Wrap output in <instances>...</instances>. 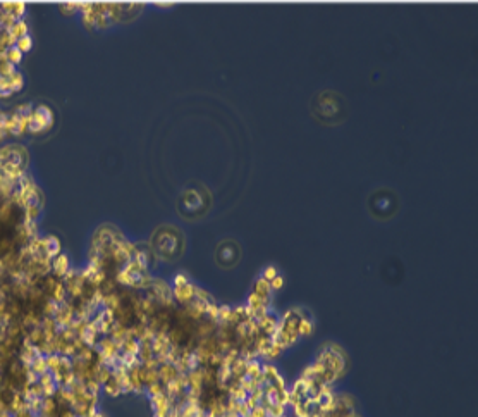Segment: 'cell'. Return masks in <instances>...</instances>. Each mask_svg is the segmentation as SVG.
I'll return each instance as SVG.
<instances>
[{"mask_svg": "<svg viewBox=\"0 0 478 417\" xmlns=\"http://www.w3.org/2000/svg\"><path fill=\"white\" fill-rule=\"evenodd\" d=\"M277 274H279V273H277V269H275V266H268V267H265V269H263V273H261V276H263L267 281H272L275 276H277Z\"/></svg>", "mask_w": 478, "mask_h": 417, "instance_id": "cell-23", "label": "cell"}, {"mask_svg": "<svg viewBox=\"0 0 478 417\" xmlns=\"http://www.w3.org/2000/svg\"><path fill=\"white\" fill-rule=\"evenodd\" d=\"M102 388H104V392L107 393L109 396H119V395H122L121 385H119V381L114 378V376H110V378H109L107 381L102 385Z\"/></svg>", "mask_w": 478, "mask_h": 417, "instance_id": "cell-10", "label": "cell"}, {"mask_svg": "<svg viewBox=\"0 0 478 417\" xmlns=\"http://www.w3.org/2000/svg\"><path fill=\"white\" fill-rule=\"evenodd\" d=\"M303 314H304L303 309H291V310H285L282 319H279V327L274 336V342L282 350H287L289 347L296 345V342L300 340L298 324H300V319L303 317Z\"/></svg>", "mask_w": 478, "mask_h": 417, "instance_id": "cell-1", "label": "cell"}, {"mask_svg": "<svg viewBox=\"0 0 478 417\" xmlns=\"http://www.w3.org/2000/svg\"><path fill=\"white\" fill-rule=\"evenodd\" d=\"M282 417H289V416H287V414H285V416H282Z\"/></svg>", "mask_w": 478, "mask_h": 417, "instance_id": "cell-28", "label": "cell"}, {"mask_svg": "<svg viewBox=\"0 0 478 417\" xmlns=\"http://www.w3.org/2000/svg\"><path fill=\"white\" fill-rule=\"evenodd\" d=\"M61 250H62V245L57 236H45V254L48 259L50 260L55 259L59 254H62Z\"/></svg>", "mask_w": 478, "mask_h": 417, "instance_id": "cell-8", "label": "cell"}, {"mask_svg": "<svg viewBox=\"0 0 478 417\" xmlns=\"http://www.w3.org/2000/svg\"><path fill=\"white\" fill-rule=\"evenodd\" d=\"M282 286H284V278H282L281 274H277V276L270 281V288H272V291H277V290H281Z\"/></svg>", "mask_w": 478, "mask_h": 417, "instance_id": "cell-24", "label": "cell"}, {"mask_svg": "<svg viewBox=\"0 0 478 417\" xmlns=\"http://www.w3.org/2000/svg\"><path fill=\"white\" fill-rule=\"evenodd\" d=\"M16 47H18L22 54H26V52H29L33 48V38L29 35L21 36V38L16 40Z\"/></svg>", "mask_w": 478, "mask_h": 417, "instance_id": "cell-18", "label": "cell"}, {"mask_svg": "<svg viewBox=\"0 0 478 417\" xmlns=\"http://www.w3.org/2000/svg\"><path fill=\"white\" fill-rule=\"evenodd\" d=\"M2 11L11 14L14 19H22L24 16V11H26V5L22 2H4V4H0Z\"/></svg>", "mask_w": 478, "mask_h": 417, "instance_id": "cell-9", "label": "cell"}, {"mask_svg": "<svg viewBox=\"0 0 478 417\" xmlns=\"http://www.w3.org/2000/svg\"><path fill=\"white\" fill-rule=\"evenodd\" d=\"M195 290H196V284H193L191 281L184 286H172V299L175 303H181L184 307L195 300Z\"/></svg>", "mask_w": 478, "mask_h": 417, "instance_id": "cell-3", "label": "cell"}, {"mask_svg": "<svg viewBox=\"0 0 478 417\" xmlns=\"http://www.w3.org/2000/svg\"><path fill=\"white\" fill-rule=\"evenodd\" d=\"M9 85H11V92L16 93V92H21L22 87H24V78L19 71H16L14 74L9 78Z\"/></svg>", "mask_w": 478, "mask_h": 417, "instance_id": "cell-16", "label": "cell"}, {"mask_svg": "<svg viewBox=\"0 0 478 417\" xmlns=\"http://www.w3.org/2000/svg\"><path fill=\"white\" fill-rule=\"evenodd\" d=\"M29 369L35 371L38 376H43L45 372H48V366H46V359L45 355H40L38 359H35V362L29 366Z\"/></svg>", "mask_w": 478, "mask_h": 417, "instance_id": "cell-17", "label": "cell"}, {"mask_svg": "<svg viewBox=\"0 0 478 417\" xmlns=\"http://www.w3.org/2000/svg\"><path fill=\"white\" fill-rule=\"evenodd\" d=\"M95 417H107V416H105V414H100V412H97V416H95Z\"/></svg>", "mask_w": 478, "mask_h": 417, "instance_id": "cell-26", "label": "cell"}, {"mask_svg": "<svg viewBox=\"0 0 478 417\" xmlns=\"http://www.w3.org/2000/svg\"><path fill=\"white\" fill-rule=\"evenodd\" d=\"M189 283V278L188 274L184 273H177L174 276V281H172V286H184V284Z\"/></svg>", "mask_w": 478, "mask_h": 417, "instance_id": "cell-21", "label": "cell"}, {"mask_svg": "<svg viewBox=\"0 0 478 417\" xmlns=\"http://www.w3.org/2000/svg\"><path fill=\"white\" fill-rule=\"evenodd\" d=\"M4 57L7 59V61L11 62L12 66H18L19 62L22 61V52L19 50V48L14 45V47H9L7 50H5V55H4Z\"/></svg>", "mask_w": 478, "mask_h": 417, "instance_id": "cell-15", "label": "cell"}, {"mask_svg": "<svg viewBox=\"0 0 478 417\" xmlns=\"http://www.w3.org/2000/svg\"><path fill=\"white\" fill-rule=\"evenodd\" d=\"M2 14H4V11H2V7H0V18H2Z\"/></svg>", "mask_w": 478, "mask_h": 417, "instance_id": "cell-27", "label": "cell"}, {"mask_svg": "<svg viewBox=\"0 0 478 417\" xmlns=\"http://www.w3.org/2000/svg\"><path fill=\"white\" fill-rule=\"evenodd\" d=\"M261 374V362H258V359L248 360L246 362V378L257 379Z\"/></svg>", "mask_w": 478, "mask_h": 417, "instance_id": "cell-12", "label": "cell"}, {"mask_svg": "<svg viewBox=\"0 0 478 417\" xmlns=\"http://www.w3.org/2000/svg\"><path fill=\"white\" fill-rule=\"evenodd\" d=\"M250 417H268L267 409H265L263 405H260V403H258V405L255 407V409H251Z\"/></svg>", "mask_w": 478, "mask_h": 417, "instance_id": "cell-22", "label": "cell"}, {"mask_svg": "<svg viewBox=\"0 0 478 417\" xmlns=\"http://www.w3.org/2000/svg\"><path fill=\"white\" fill-rule=\"evenodd\" d=\"M145 390H147V395L152 398V396H157V395H162V393H164V385H162L160 381H157V383H152V385L145 386Z\"/></svg>", "mask_w": 478, "mask_h": 417, "instance_id": "cell-20", "label": "cell"}, {"mask_svg": "<svg viewBox=\"0 0 478 417\" xmlns=\"http://www.w3.org/2000/svg\"><path fill=\"white\" fill-rule=\"evenodd\" d=\"M69 257L65 254H59L55 259H52V273L55 274L57 279H64V276L69 273Z\"/></svg>", "mask_w": 478, "mask_h": 417, "instance_id": "cell-5", "label": "cell"}, {"mask_svg": "<svg viewBox=\"0 0 478 417\" xmlns=\"http://www.w3.org/2000/svg\"><path fill=\"white\" fill-rule=\"evenodd\" d=\"M253 293H257L263 302L272 303V293H274V291H272V288H270V281H267L263 276L257 278V281H255V284H253Z\"/></svg>", "mask_w": 478, "mask_h": 417, "instance_id": "cell-7", "label": "cell"}, {"mask_svg": "<svg viewBox=\"0 0 478 417\" xmlns=\"http://www.w3.org/2000/svg\"><path fill=\"white\" fill-rule=\"evenodd\" d=\"M9 33H11L16 40L21 38V36H26V35H28V23H26L24 19H18Z\"/></svg>", "mask_w": 478, "mask_h": 417, "instance_id": "cell-13", "label": "cell"}, {"mask_svg": "<svg viewBox=\"0 0 478 417\" xmlns=\"http://www.w3.org/2000/svg\"><path fill=\"white\" fill-rule=\"evenodd\" d=\"M298 333H300V336H310L313 333V321H311V317H306L303 314V317L300 319V324H298Z\"/></svg>", "mask_w": 478, "mask_h": 417, "instance_id": "cell-11", "label": "cell"}, {"mask_svg": "<svg viewBox=\"0 0 478 417\" xmlns=\"http://www.w3.org/2000/svg\"><path fill=\"white\" fill-rule=\"evenodd\" d=\"M42 216V207L38 204H31L28 207H24V221H38V217Z\"/></svg>", "mask_w": 478, "mask_h": 417, "instance_id": "cell-14", "label": "cell"}, {"mask_svg": "<svg viewBox=\"0 0 478 417\" xmlns=\"http://www.w3.org/2000/svg\"><path fill=\"white\" fill-rule=\"evenodd\" d=\"M52 124H54V112H52V109L46 107V105H38L31 112V116H29L28 131H31V133H42V131L50 130Z\"/></svg>", "mask_w": 478, "mask_h": 417, "instance_id": "cell-2", "label": "cell"}, {"mask_svg": "<svg viewBox=\"0 0 478 417\" xmlns=\"http://www.w3.org/2000/svg\"><path fill=\"white\" fill-rule=\"evenodd\" d=\"M157 372H158V379H160L162 385H167V383L174 381V379L179 376L177 367L171 362H162L160 366H158Z\"/></svg>", "mask_w": 478, "mask_h": 417, "instance_id": "cell-6", "label": "cell"}, {"mask_svg": "<svg viewBox=\"0 0 478 417\" xmlns=\"http://www.w3.org/2000/svg\"><path fill=\"white\" fill-rule=\"evenodd\" d=\"M267 414H268V417H282L287 414V407L281 405V403H272V405L267 409Z\"/></svg>", "mask_w": 478, "mask_h": 417, "instance_id": "cell-19", "label": "cell"}, {"mask_svg": "<svg viewBox=\"0 0 478 417\" xmlns=\"http://www.w3.org/2000/svg\"><path fill=\"white\" fill-rule=\"evenodd\" d=\"M59 9H61V12H64V14H74V12L78 11V4H74V2H71V4H62Z\"/></svg>", "mask_w": 478, "mask_h": 417, "instance_id": "cell-25", "label": "cell"}, {"mask_svg": "<svg viewBox=\"0 0 478 417\" xmlns=\"http://www.w3.org/2000/svg\"><path fill=\"white\" fill-rule=\"evenodd\" d=\"M258 329H260V333L261 335H265V336H270L272 340H274V336H275V333H277V327H279V317L275 316L274 312H268L267 316L263 317L261 321H258Z\"/></svg>", "mask_w": 478, "mask_h": 417, "instance_id": "cell-4", "label": "cell"}]
</instances>
